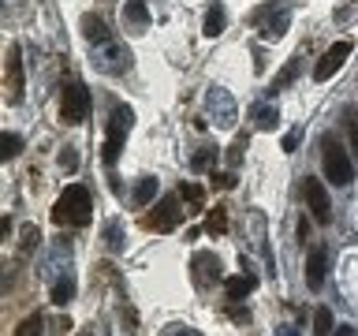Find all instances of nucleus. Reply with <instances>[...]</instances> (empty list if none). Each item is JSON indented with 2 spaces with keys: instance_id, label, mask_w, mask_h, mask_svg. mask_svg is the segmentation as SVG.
<instances>
[{
  "instance_id": "1",
  "label": "nucleus",
  "mask_w": 358,
  "mask_h": 336,
  "mask_svg": "<svg viewBox=\"0 0 358 336\" xmlns=\"http://www.w3.org/2000/svg\"><path fill=\"white\" fill-rule=\"evenodd\" d=\"M90 217H94V198H90V190L83 183L64 187L60 198H56V206H52V224L83 228V224H90Z\"/></svg>"
},
{
  "instance_id": "2",
  "label": "nucleus",
  "mask_w": 358,
  "mask_h": 336,
  "mask_svg": "<svg viewBox=\"0 0 358 336\" xmlns=\"http://www.w3.org/2000/svg\"><path fill=\"white\" fill-rule=\"evenodd\" d=\"M321 168H324V179L336 187H347L355 179V161L347 157V150L336 139H324L321 146Z\"/></svg>"
},
{
  "instance_id": "3",
  "label": "nucleus",
  "mask_w": 358,
  "mask_h": 336,
  "mask_svg": "<svg viewBox=\"0 0 358 336\" xmlns=\"http://www.w3.org/2000/svg\"><path fill=\"white\" fill-rule=\"evenodd\" d=\"M131 120H134L131 105H116V108H112V116H108V139H105V150H101V161H105V164H116V157L123 150V139H127V131H131Z\"/></svg>"
},
{
  "instance_id": "4",
  "label": "nucleus",
  "mask_w": 358,
  "mask_h": 336,
  "mask_svg": "<svg viewBox=\"0 0 358 336\" xmlns=\"http://www.w3.org/2000/svg\"><path fill=\"white\" fill-rule=\"evenodd\" d=\"M90 112V90L83 83H67L60 90V120L64 123H83Z\"/></svg>"
},
{
  "instance_id": "5",
  "label": "nucleus",
  "mask_w": 358,
  "mask_h": 336,
  "mask_svg": "<svg viewBox=\"0 0 358 336\" xmlns=\"http://www.w3.org/2000/svg\"><path fill=\"white\" fill-rule=\"evenodd\" d=\"M176 224H179V198H176V195H164V198L142 217V228H145V232H172Z\"/></svg>"
},
{
  "instance_id": "6",
  "label": "nucleus",
  "mask_w": 358,
  "mask_h": 336,
  "mask_svg": "<svg viewBox=\"0 0 358 336\" xmlns=\"http://www.w3.org/2000/svg\"><path fill=\"white\" fill-rule=\"evenodd\" d=\"M302 195H306V206H310V217L317 220V224H329L332 220V206H329V190H324L321 179H306L302 183Z\"/></svg>"
},
{
  "instance_id": "7",
  "label": "nucleus",
  "mask_w": 358,
  "mask_h": 336,
  "mask_svg": "<svg viewBox=\"0 0 358 336\" xmlns=\"http://www.w3.org/2000/svg\"><path fill=\"white\" fill-rule=\"evenodd\" d=\"M4 90H8V101L15 105L22 101V86H27V78H22V49L19 45H8V64H4Z\"/></svg>"
},
{
  "instance_id": "8",
  "label": "nucleus",
  "mask_w": 358,
  "mask_h": 336,
  "mask_svg": "<svg viewBox=\"0 0 358 336\" xmlns=\"http://www.w3.org/2000/svg\"><path fill=\"white\" fill-rule=\"evenodd\" d=\"M347 56H351V41L343 38V41H336L332 49H329V52H324L321 60H317V67H313V78H317V83H329V78H332V75L343 67Z\"/></svg>"
},
{
  "instance_id": "9",
  "label": "nucleus",
  "mask_w": 358,
  "mask_h": 336,
  "mask_svg": "<svg viewBox=\"0 0 358 336\" xmlns=\"http://www.w3.org/2000/svg\"><path fill=\"white\" fill-rule=\"evenodd\" d=\"M190 269H194L190 276H194L198 288H213V284H220V276H224V273H220V258H217V254H206V251L194 254Z\"/></svg>"
},
{
  "instance_id": "10",
  "label": "nucleus",
  "mask_w": 358,
  "mask_h": 336,
  "mask_svg": "<svg viewBox=\"0 0 358 336\" xmlns=\"http://www.w3.org/2000/svg\"><path fill=\"white\" fill-rule=\"evenodd\" d=\"M324 269H329V258H324L321 246H313L310 258H306V288L310 291H321L324 288Z\"/></svg>"
},
{
  "instance_id": "11",
  "label": "nucleus",
  "mask_w": 358,
  "mask_h": 336,
  "mask_svg": "<svg viewBox=\"0 0 358 336\" xmlns=\"http://www.w3.org/2000/svg\"><path fill=\"white\" fill-rule=\"evenodd\" d=\"M224 27H228V15H224V4H217V0H213V4H209V11H206V19H201V34H206V38H220V34H224Z\"/></svg>"
},
{
  "instance_id": "12",
  "label": "nucleus",
  "mask_w": 358,
  "mask_h": 336,
  "mask_svg": "<svg viewBox=\"0 0 358 336\" xmlns=\"http://www.w3.org/2000/svg\"><path fill=\"white\" fill-rule=\"evenodd\" d=\"M254 288H257V280H254L250 273H243V276H228V280H224V291H228V299H246Z\"/></svg>"
},
{
  "instance_id": "13",
  "label": "nucleus",
  "mask_w": 358,
  "mask_h": 336,
  "mask_svg": "<svg viewBox=\"0 0 358 336\" xmlns=\"http://www.w3.org/2000/svg\"><path fill=\"white\" fill-rule=\"evenodd\" d=\"M105 67H108V71H131V49H127V45H108V49H105Z\"/></svg>"
},
{
  "instance_id": "14",
  "label": "nucleus",
  "mask_w": 358,
  "mask_h": 336,
  "mask_svg": "<svg viewBox=\"0 0 358 336\" xmlns=\"http://www.w3.org/2000/svg\"><path fill=\"white\" fill-rule=\"evenodd\" d=\"M123 15L134 30H145L150 27V8H145V0H127V8H123Z\"/></svg>"
},
{
  "instance_id": "15",
  "label": "nucleus",
  "mask_w": 358,
  "mask_h": 336,
  "mask_svg": "<svg viewBox=\"0 0 358 336\" xmlns=\"http://www.w3.org/2000/svg\"><path fill=\"white\" fill-rule=\"evenodd\" d=\"M83 34H86V41H94V45H105L108 41V27H105V19H97V15H86L83 19Z\"/></svg>"
},
{
  "instance_id": "16",
  "label": "nucleus",
  "mask_w": 358,
  "mask_h": 336,
  "mask_svg": "<svg viewBox=\"0 0 358 336\" xmlns=\"http://www.w3.org/2000/svg\"><path fill=\"white\" fill-rule=\"evenodd\" d=\"M287 22H291V15H287V11H284V8H280V11H276V19H273V22H265V27H262V38H268V41H276V38H284V30H287Z\"/></svg>"
},
{
  "instance_id": "17",
  "label": "nucleus",
  "mask_w": 358,
  "mask_h": 336,
  "mask_svg": "<svg viewBox=\"0 0 358 336\" xmlns=\"http://www.w3.org/2000/svg\"><path fill=\"white\" fill-rule=\"evenodd\" d=\"M254 123H257L262 131H273L276 123H280V112H276V105H257V108H254Z\"/></svg>"
},
{
  "instance_id": "18",
  "label": "nucleus",
  "mask_w": 358,
  "mask_h": 336,
  "mask_svg": "<svg viewBox=\"0 0 358 336\" xmlns=\"http://www.w3.org/2000/svg\"><path fill=\"white\" fill-rule=\"evenodd\" d=\"M206 228H209V235H224V232H228V209H224V206H213Z\"/></svg>"
},
{
  "instance_id": "19",
  "label": "nucleus",
  "mask_w": 358,
  "mask_h": 336,
  "mask_svg": "<svg viewBox=\"0 0 358 336\" xmlns=\"http://www.w3.org/2000/svg\"><path fill=\"white\" fill-rule=\"evenodd\" d=\"M19 150H22V139H19L15 131H4V134H0V157H4V161L19 157Z\"/></svg>"
},
{
  "instance_id": "20",
  "label": "nucleus",
  "mask_w": 358,
  "mask_h": 336,
  "mask_svg": "<svg viewBox=\"0 0 358 336\" xmlns=\"http://www.w3.org/2000/svg\"><path fill=\"white\" fill-rule=\"evenodd\" d=\"M153 195H157V179H153V176H142L138 187H134V206H145Z\"/></svg>"
},
{
  "instance_id": "21",
  "label": "nucleus",
  "mask_w": 358,
  "mask_h": 336,
  "mask_svg": "<svg viewBox=\"0 0 358 336\" xmlns=\"http://www.w3.org/2000/svg\"><path fill=\"white\" fill-rule=\"evenodd\" d=\"M313 336H332V314H329V307L313 310Z\"/></svg>"
},
{
  "instance_id": "22",
  "label": "nucleus",
  "mask_w": 358,
  "mask_h": 336,
  "mask_svg": "<svg viewBox=\"0 0 358 336\" xmlns=\"http://www.w3.org/2000/svg\"><path fill=\"white\" fill-rule=\"evenodd\" d=\"M71 295H75V284H71L67 276L52 284V302H56V307H67V302H71Z\"/></svg>"
},
{
  "instance_id": "23",
  "label": "nucleus",
  "mask_w": 358,
  "mask_h": 336,
  "mask_svg": "<svg viewBox=\"0 0 358 336\" xmlns=\"http://www.w3.org/2000/svg\"><path fill=\"white\" fill-rule=\"evenodd\" d=\"M15 336H41V318H38V314L22 318V321H19V329H15Z\"/></svg>"
},
{
  "instance_id": "24",
  "label": "nucleus",
  "mask_w": 358,
  "mask_h": 336,
  "mask_svg": "<svg viewBox=\"0 0 358 336\" xmlns=\"http://www.w3.org/2000/svg\"><path fill=\"white\" fill-rule=\"evenodd\" d=\"M213 161H217V146H201V150L194 153V161H190V164H194L198 172H201V168H209Z\"/></svg>"
},
{
  "instance_id": "25",
  "label": "nucleus",
  "mask_w": 358,
  "mask_h": 336,
  "mask_svg": "<svg viewBox=\"0 0 358 336\" xmlns=\"http://www.w3.org/2000/svg\"><path fill=\"white\" fill-rule=\"evenodd\" d=\"M105 243H108V251H120V246H123V228H120L116 220L105 228Z\"/></svg>"
},
{
  "instance_id": "26",
  "label": "nucleus",
  "mask_w": 358,
  "mask_h": 336,
  "mask_svg": "<svg viewBox=\"0 0 358 336\" xmlns=\"http://www.w3.org/2000/svg\"><path fill=\"white\" fill-rule=\"evenodd\" d=\"M183 198L190 202V209H201V202H206V195H201L198 183H183Z\"/></svg>"
},
{
  "instance_id": "27",
  "label": "nucleus",
  "mask_w": 358,
  "mask_h": 336,
  "mask_svg": "<svg viewBox=\"0 0 358 336\" xmlns=\"http://www.w3.org/2000/svg\"><path fill=\"white\" fill-rule=\"evenodd\" d=\"M38 243H41V232L34 228V224H27V228H22V239H19V246H22V251H34Z\"/></svg>"
},
{
  "instance_id": "28",
  "label": "nucleus",
  "mask_w": 358,
  "mask_h": 336,
  "mask_svg": "<svg viewBox=\"0 0 358 336\" xmlns=\"http://www.w3.org/2000/svg\"><path fill=\"white\" fill-rule=\"evenodd\" d=\"M295 67H299V56H295V60H291V64L284 67V71H280V78H276V90H284V86L291 83V78H295Z\"/></svg>"
},
{
  "instance_id": "29",
  "label": "nucleus",
  "mask_w": 358,
  "mask_h": 336,
  "mask_svg": "<svg viewBox=\"0 0 358 336\" xmlns=\"http://www.w3.org/2000/svg\"><path fill=\"white\" fill-rule=\"evenodd\" d=\"M60 164L67 168V172H71V168L78 164V153H75V146H64V153H60Z\"/></svg>"
},
{
  "instance_id": "30",
  "label": "nucleus",
  "mask_w": 358,
  "mask_h": 336,
  "mask_svg": "<svg viewBox=\"0 0 358 336\" xmlns=\"http://www.w3.org/2000/svg\"><path fill=\"white\" fill-rule=\"evenodd\" d=\"M243 150H246V139H235V142H231L228 161H231V164H239V161H243Z\"/></svg>"
},
{
  "instance_id": "31",
  "label": "nucleus",
  "mask_w": 358,
  "mask_h": 336,
  "mask_svg": "<svg viewBox=\"0 0 358 336\" xmlns=\"http://www.w3.org/2000/svg\"><path fill=\"white\" fill-rule=\"evenodd\" d=\"M347 131H351V146H355V153H358V123H355L351 112H347Z\"/></svg>"
},
{
  "instance_id": "32",
  "label": "nucleus",
  "mask_w": 358,
  "mask_h": 336,
  "mask_svg": "<svg viewBox=\"0 0 358 336\" xmlns=\"http://www.w3.org/2000/svg\"><path fill=\"white\" fill-rule=\"evenodd\" d=\"M295 146H299V131H287V134H284V150L295 153Z\"/></svg>"
},
{
  "instance_id": "33",
  "label": "nucleus",
  "mask_w": 358,
  "mask_h": 336,
  "mask_svg": "<svg viewBox=\"0 0 358 336\" xmlns=\"http://www.w3.org/2000/svg\"><path fill=\"white\" fill-rule=\"evenodd\" d=\"M172 336H198V332H194V329H187V325H179V329H176Z\"/></svg>"
},
{
  "instance_id": "34",
  "label": "nucleus",
  "mask_w": 358,
  "mask_h": 336,
  "mask_svg": "<svg viewBox=\"0 0 358 336\" xmlns=\"http://www.w3.org/2000/svg\"><path fill=\"white\" fill-rule=\"evenodd\" d=\"M336 336H355V332H351V325H343V329H336Z\"/></svg>"
}]
</instances>
